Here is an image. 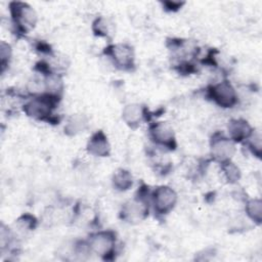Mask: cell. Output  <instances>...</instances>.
<instances>
[{"label": "cell", "instance_id": "obj_10", "mask_svg": "<svg viewBox=\"0 0 262 262\" xmlns=\"http://www.w3.org/2000/svg\"><path fill=\"white\" fill-rule=\"evenodd\" d=\"M228 137L234 142H244L252 135L254 129L244 119H232L227 125Z\"/></svg>", "mask_w": 262, "mask_h": 262}, {"label": "cell", "instance_id": "obj_9", "mask_svg": "<svg viewBox=\"0 0 262 262\" xmlns=\"http://www.w3.org/2000/svg\"><path fill=\"white\" fill-rule=\"evenodd\" d=\"M148 214V201L143 196H135L134 199L125 203L122 207V219L128 222H138L143 220Z\"/></svg>", "mask_w": 262, "mask_h": 262}, {"label": "cell", "instance_id": "obj_18", "mask_svg": "<svg viewBox=\"0 0 262 262\" xmlns=\"http://www.w3.org/2000/svg\"><path fill=\"white\" fill-rule=\"evenodd\" d=\"M249 149L257 158L261 157V135L259 132H253L252 135L247 139Z\"/></svg>", "mask_w": 262, "mask_h": 262}, {"label": "cell", "instance_id": "obj_7", "mask_svg": "<svg viewBox=\"0 0 262 262\" xmlns=\"http://www.w3.org/2000/svg\"><path fill=\"white\" fill-rule=\"evenodd\" d=\"M234 144L235 143L228 136L222 133H215L210 143L212 158L220 164L231 161L235 151Z\"/></svg>", "mask_w": 262, "mask_h": 262}, {"label": "cell", "instance_id": "obj_6", "mask_svg": "<svg viewBox=\"0 0 262 262\" xmlns=\"http://www.w3.org/2000/svg\"><path fill=\"white\" fill-rule=\"evenodd\" d=\"M105 53L112 59L115 67L120 70L130 71L134 67V51L128 44L120 43L111 45L106 48Z\"/></svg>", "mask_w": 262, "mask_h": 262}, {"label": "cell", "instance_id": "obj_8", "mask_svg": "<svg viewBox=\"0 0 262 262\" xmlns=\"http://www.w3.org/2000/svg\"><path fill=\"white\" fill-rule=\"evenodd\" d=\"M149 137L155 144L166 149H173L176 146V140L173 129L167 123H154L149 127Z\"/></svg>", "mask_w": 262, "mask_h": 262}, {"label": "cell", "instance_id": "obj_16", "mask_svg": "<svg viewBox=\"0 0 262 262\" xmlns=\"http://www.w3.org/2000/svg\"><path fill=\"white\" fill-rule=\"evenodd\" d=\"M92 30L96 36L110 37L113 35V24L105 17H97L92 24Z\"/></svg>", "mask_w": 262, "mask_h": 262}, {"label": "cell", "instance_id": "obj_3", "mask_svg": "<svg viewBox=\"0 0 262 262\" xmlns=\"http://www.w3.org/2000/svg\"><path fill=\"white\" fill-rule=\"evenodd\" d=\"M208 96L218 106L229 108L237 103V92L228 81L213 84L208 89Z\"/></svg>", "mask_w": 262, "mask_h": 262}, {"label": "cell", "instance_id": "obj_17", "mask_svg": "<svg viewBox=\"0 0 262 262\" xmlns=\"http://www.w3.org/2000/svg\"><path fill=\"white\" fill-rule=\"evenodd\" d=\"M221 170L224 173V176L228 180V182L234 183V182L238 181V179L241 177V172H239L238 168L231 161L221 164Z\"/></svg>", "mask_w": 262, "mask_h": 262}, {"label": "cell", "instance_id": "obj_19", "mask_svg": "<svg viewBox=\"0 0 262 262\" xmlns=\"http://www.w3.org/2000/svg\"><path fill=\"white\" fill-rule=\"evenodd\" d=\"M0 55H1V64H2V69H4L5 64L9 61L10 59V56H11V48L8 44L2 42L1 43V52H0Z\"/></svg>", "mask_w": 262, "mask_h": 262}, {"label": "cell", "instance_id": "obj_13", "mask_svg": "<svg viewBox=\"0 0 262 262\" xmlns=\"http://www.w3.org/2000/svg\"><path fill=\"white\" fill-rule=\"evenodd\" d=\"M88 126V120L83 115H73L70 117L67 121V124L64 126L66 133L70 135H76L81 132H83Z\"/></svg>", "mask_w": 262, "mask_h": 262}, {"label": "cell", "instance_id": "obj_2", "mask_svg": "<svg viewBox=\"0 0 262 262\" xmlns=\"http://www.w3.org/2000/svg\"><path fill=\"white\" fill-rule=\"evenodd\" d=\"M116 243V234L111 230L95 232L87 241L90 253L96 254L103 259H108L115 253Z\"/></svg>", "mask_w": 262, "mask_h": 262}, {"label": "cell", "instance_id": "obj_5", "mask_svg": "<svg viewBox=\"0 0 262 262\" xmlns=\"http://www.w3.org/2000/svg\"><path fill=\"white\" fill-rule=\"evenodd\" d=\"M150 202L157 214L167 215L176 206L177 193L170 186L161 185L156 187L151 192Z\"/></svg>", "mask_w": 262, "mask_h": 262}, {"label": "cell", "instance_id": "obj_14", "mask_svg": "<svg viewBox=\"0 0 262 262\" xmlns=\"http://www.w3.org/2000/svg\"><path fill=\"white\" fill-rule=\"evenodd\" d=\"M113 185L117 190H128L133 184V178L129 171L125 169H119L113 176Z\"/></svg>", "mask_w": 262, "mask_h": 262}, {"label": "cell", "instance_id": "obj_4", "mask_svg": "<svg viewBox=\"0 0 262 262\" xmlns=\"http://www.w3.org/2000/svg\"><path fill=\"white\" fill-rule=\"evenodd\" d=\"M10 12L13 25L17 32L27 33L33 29L37 23L36 11L28 4L21 2H13L10 4Z\"/></svg>", "mask_w": 262, "mask_h": 262}, {"label": "cell", "instance_id": "obj_12", "mask_svg": "<svg viewBox=\"0 0 262 262\" xmlns=\"http://www.w3.org/2000/svg\"><path fill=\"white\" fill-rule=\"evenodd\" d=\"M145 117V108L139 103H129L122 111L124 122L131 128H135L142 123Z\"/></svg>", "mask_w": 262, "mask_h": 262}, {"label": "cell", "instance_id": "obj_11", "mask_svg": "<svg viewBox=\"0 0 262 262\" xmlns=\"http://www.w3.org/2000/svg\"><path fill=\"white\" fill-rule=\"evenodd\" d=\"M88 152L94 157H107L110 155V144L105 134L102 131H97L94 133L88 143H87Z\"/></svg>", "mask_w": 262, "mask_h": 262}, {"label": "cell", "instance_id": "obj_15", "mask_svg": "<svg viewBox=\"0 0 262 262\" xmlns=\"http://www.w3.org/2000/svg\"><path fill=\"white\" fill-rule=\"evenodd\" d=\"M245 211L249 219L254 223L260 224L262 220V202L260 199L254 198L247 201L245 206Z\"/></svg>", "mask_w": 262, "mask_h": 262}, {"label": "cell", "instance_id": "obj_1", "mask_svg": "<svg viewBox=\"0 0 262 262\" xmlns=\"http://www.w3.org/2000/svg\"><path fill=\"white\" fill-rule=\"evenodd\" d=\"M58 97L45 94L35 95L31 100L24 104V112L27 116L36 120H48L52 115V111Z\"/></svg>", "mask_w": 262, "mask_h": 262}]
</instances>
